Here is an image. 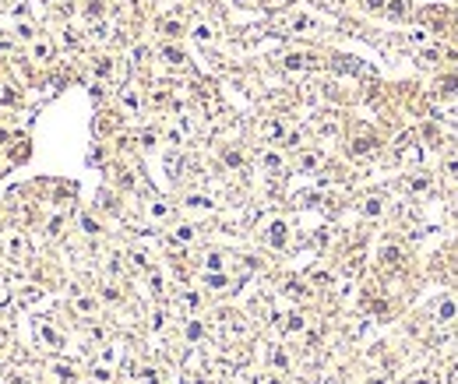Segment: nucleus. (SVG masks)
Segmentation results:
<instances>
[{"instance_id": "nucleus-19", "label": "nucleus", "mask_w": 458, "mask_h": 384, "mask_svg": "<svg viewBox=\"0 0 458 384\" xmlns=\"http://www.w3.org/2000/svg\"><path fill=\"white\" fill-rule=\"evenodd\" d=\"M208 272H222V257H219V254L208 257Z\"/></svg>"}, {"instance_id": "nucleus-8", "label": "nucleus", "mask_w": 458, "mask_h": 384, "mask_svg": "<svg viewBox=\"0 0 458 384\" xmlns=\"http://www.w3.org/2000/svg\"><path fill=\"white\" fill-rule=\"evenodd\" d=\"M310 64V57H303V53H293V57H286V67H307Z\"/></svg>"}, {"instance_id": "nucleus-22", "label": "nucleus", "mask_w": 458, "mask_h": 384, "mask_svg": "<svg viewBox=\"0 0 458 384\" xmlns=\"http://www.w3.org/2000/svg\"><path fill=\"white\" fill-rule=\"evenodd\" d=\"M162 57H166L169 64H180V60H183V53H176V50H162Z\"/></svg>"}, {"instance_id": "nucleus-27", "label": "nucleus", "mask_w": 458, "mask_h": 384, "mask_svg": "<svg viewBox=\"0 0 458 384\" xmlns=\"http://www.w3.org/2000/svg\"><path fill=\"white\" fill-rule=\"evenodd\" d=\"M367 7H374V11H381V7H384V0H367Z\"/></svg>"}, {"instance_id": "nucleus-20", "label": "nucleus", "mask_w": 458, "mask_h": 384, "mask_svg": "<svg viewBox=\"0 0 458 384\" xmlns=\"http://www.w3.org/2000/svg\"><path fill=\"white\" fill-rule=\"evenodd\" d=\"M293 28L300 32V28H314V21L310 18H293Z\"/></svg>"}, {"instance_id": "nucleus-17", "label": "nucleus", "mask_w": 458, "mask_h": 384, "mask_svg": "<svg viewBox=\"0 0 458 384\" xmlns=\"http://www.w3.org/2000/svg\"><path fill=\"white\" fill-rule=\"evenodd\" d=\"M21 247H25L21 236H11V240H7V250H11V254H21Z\"/></svg>"}, {"instance_id": "nucleus-24", "label": "nucleus", "mask_w": 458, "mask_h": 384, "mask_svg": "<svg viewBox=\"0 0 458 384\" xmlns=\"http://www.w3.org/2000/svg\"><path fill=\"white\" fill-rule=\"evenodd\" d=\"M162 32H166V35H180V25H176V21H166Z\"/></svg>"}, {"instance_id": "nucleus-16", "label": "nucleus", "mask_w": 458, "mask_h": 384, "mask_svg": "<svg viewBox=\"0 0 458 384\" xmlns=\"http://www.w3.org/2000/svg\"><path fill=\"white\" fill-rule=\"evenodd\" d=\"M240 162H243V159H240V152H226V166H233V169H236Z\"/></svg>"}, {"instance_id": "nucleus-5", "label": "nucleus", "mask_w": 458, "mask_h": 384, "mask_svg": "<svg viewBox=\"0 0 458 384\" xmlns=\"http://www.w3.org/2000/svg\"><path fill=\"white\" fill-rule=\"evenodd\" d=\"M381 261H384V264H398L402 261V250L398 247H384V250H381Z\"/></svg>"}, {"instance_id": "nucleus-28", "label": "nucleus", "mask_w": 458, "mask_h": 384, "mask_svg": "<svg viewBox=\"0 0 458 384\" xmlns=\"http://www.w3.org/2000/svg\"><path fill=\"white\" fill-rule=\"evenodd\" d=\"M268 384H279V381H268Z\"/></svg>"}, {"instance_id": "nucleus-14", "label": "nucleus", "mask_w": 458, "mask_h": 384, "mask_svg": "<svg viewBox=\"0 0 458 384\" xmlns=\"http://www.w3.org/2000/svg\"><path fill=\"white\" fill-rule=\"evenodd\" d=\"M264 166H268V169H282V159L268 152V155H264Z\"/></svg>"}, {"instance_id": "nucleus-9", "label": "nucleus", "mask_w": 458, "mask_h": 384, "mask_svg": "<svg viewBox=\"0 0 458 384\" xmlns=\"http://www.w3.org/2000/svg\"><path fill=\"white\" fill-rule=\"evenodd\" d=\"M208 289H226V275H222V272L208 275Z\"/></svg>"}, {"instance_id": "nucleus-7", "label": "nucleus", "mask_w": 458, "mask_h": 384, "mask_svg": "<svg viewBox=\"0 0 458 384\" xmlns=\"http://www.w3.org/2000/svg\"><path fill=\"white\" fill-rule=\"evenodd\" d=\"M264 138H282V124L279 120H268V124H264Z\"/></svg>"}, {"instance_id": "nucleus-4", "label": "nucleus", "mask_w": 458, "mask_h": 384, "mask_svg": "<svg viewBox=\"0 0 458 384\" xmlns=\"http://www.w3.org/2000/svg\"><path fill=\"white\" fill-rule=\"evenodd\" d=\"M32 53H35V60H39V64H46V60L53 57V46H50V43H35Z\"/></svg>"}, {"instance_id": "nucleus-12", "label": "nucleus", "mask_w": 458, "mask_h": 384, "mask_svg": "<svg viewBox=\"0 0 458 384\" xmlns=\"http://www.w3.org/2000/svg\"><path fill=\"white\" fill-rule=\"evenodd\" d=\"M194 35H198L201 43H208V39H212V28H208V25H198V28H194Z\"/></svg>"}, {"instance_id": "nucleus-18", "label": "nucleus", "mask_w": 458, "mask_h": 384, "mask_svg": "<svg viewBox=\"0 0 458 384\" xmlns=\"http://www.w3.org/2000/svg\"><path fill=\"white\" fill-rule=\"evenodd\" d=\"M317 162H321V155H303V162H300V166H303V169H314Z\"/></svg>"}, {"instance_id": "nucleus-11", "label": "nucleus", "mask_w": 458, "mask_h": 384, "mask_svg": "<svg viewBox=\"0 0 458 384\" xmlns=\"http://www.w3.org/2000/svg\"><path fill=\"white\" fill-rule=\"evenodd\" d=\"M190 236H194V229H187V226H183V229H176V233H173V240H176V243H187Z\"/></svg>"}, {"instance_id": "nucleus-3", "label": "nucleus", "mask_w": 458, "mask_h": 384, "mask_svg": "<svg viewBox=\"0 0 458 384\" xmlns=\"http://www.w3.org/2000/svg\"><path fill=\"white\" fill-rule=\"evenodd\" d=\"M39 335L46 338V345H53V349H57V345H64V338H60V335H57L50 324H39Z\"/></svg>"}, {"instance_id": "nucleus-23", "label": "nucleus", "mask_w": 458, "mask_h": 384, "mask_svg": "<svg viewBox=\"0 0 458 384\" xmlns=\"http://www.w3.org/2000/svg\"><path fill=\"white\" fill-rule=\"evenodd\" d=\"M286 328H289V331H300V328H303V317H296V314H293V317L286 321Z\"/></svg>"}, {"instance_id": "nucleus-1", "label": "nucleus", "mask_w": 458, "mask_h": 384, "mask_svg": "<svg viewBox=\"0 0 458 384\" xmlns=\"http://www.w3.org/2000/svg\"><path fill=\"white\" fill-rule=\"evenodd\" d=\"M268 243H272V247H282V243H286V222H272V229H268Z\"/></svg>"}, {"instance_id": "nucleus-10", "label": "nucleus", "mask_w": 458, "mask_h": 384, "mask_svg": "<svg viewBox=\"0 0 458 384\" xmlns=\"http://www.w3.org/2000/svg\"><path fill=\"white\" fill-rule=\"evenodd\" d=\"M187 205H190V208H212V201H208V198H201V194L187 198Z\"/></svg>"}, {"instance_id": "nucleus-26", "label": "nucleus", "mask_w": 458, "mask_h": 384, "mask_svg": "<svg viewBox=\"0 0 458 384\" xmlns=\"http://www.w3.org/2000/svg\"><path fill=\"white\" fill-rule=\"evenodd\" d=\"M187 338H201V324H190L187 328Z\"/></svg>"}, {"instance_id": "nucleus-21", "label": "nucleus", "mask_w": 458, "mask_h": 384, "mask_svg": "<svg viewBox=\"0 0 458 384\" xmlns=\"http://www.w3.org/2000/svg\"><path fill=\"white\" fill-rule=\"evenodd\" d=\"M388 14H391V18H398V14H405V4H402V0H395V4L388 7Z\"/></svg>"}, {"instance_id": "nucleus-6", "label": "nucleus", "mask_w": 458, "mask_h": 384, "mask_svg": "<svg viewBox=\"0 0 458 384\" xmlns=\"http://www.w3.org/2000/svg\"><path fill=\"white\" fill-rule=\"evenodd\" d=\"M74 307H78V314H85V317H88V314L95 310V300H88V296H78V300H74Z\"/></svg>"}, {"instance_id": "nucleus-25", "label": "nucleus", "mask_w": 458, "mask_h": 384, "mask_svg": "<svg viewBox=\"0 0 458 384\" xmlns=\"http://www.w3.org/2000/svg\"><path fill=\"white\" fill-rule=\"evenodd\" d=\"M81 229H85V233H95V229H99V226H95V222H92V219L85 215V219H81Z\"/></svg>"}, {"instance_id": "nucleus-15", "label": "nucleus", "mask_w": 458, "mask_h": 384, "mask_svg": "<svg viewBox=\"0 0 458 384\" xmlns=\"http://www.w3.org/2000/svg\"><path fill=\"white\" fill-rule=\"evenodd\" d=\"M109 71H113V64H109V60H99V64H95V74H99V78H106Z\"/></svg>"}, {"instance_id": "nucleus-2", "label": "nucleus", "mask_w": 458, "mask_h": 384, "mask_svg": "<svg viewBox=\"0 0 458 384\" xmlns=\"http://www.w3.org/2000/svg\"><path fill=\"white\" fill-rule=\"evenodd\" d=\"M458 314V303L455 300H444V303H437V321H451Z\"/></svg>"}, {"instance_id": "nucleus-13", "label": "nucleus", "mask_w": 458, "mask_h": 384, "mask_svg": "<svg viewBox=\"0 0 458 384\" xmlns=\"http://www.w3.org/2000/svg\"><path fill=\"white\" fill-rule=\"evenodd\" d=\"M370 148H374L370 141H356V145H353V155H367V152H370Z\"/></svg>"}]
</instances>
